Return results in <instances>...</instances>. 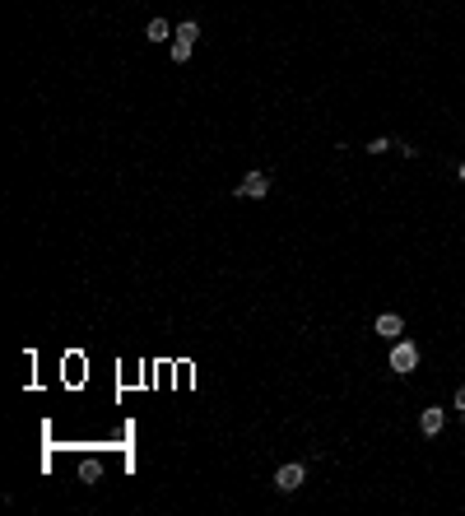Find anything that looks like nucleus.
<instances>
[{"mask_svg":"<svg viewBox=\"0 0 465 516\" xmlns=\"http://www.w3.org/2000/svg\"><path fill=\"white\" fill-rule=\"evenodd\" d=\"M419 367V344H409V340H396L391 344V372H414Z\"/></svg>","mask_w":465,"mask_h":516,"instance_id":"nucleus-1","label":"nucleus"},{"mask_svg":"<svg viewBox=\"0 0 465 516\" xmlns=\"http://www.w3.org/2000/svg\"><path fill=\"white\" fill-rule=\"evenodd\" d=\"M232 191L242 195V200H261V195H270V172H247Z\"/></svg>","mask_w":465,"mask_h":516,"instance_id":"nucleus-2","label":"nucleus"},{"mask_svg":"<svg viewBox=\"0 0 465 516\" xmlns=\"http://www.w3.org/2000/svg\"><path fill=\"white\" fill-rule=\"evenodd\" d=\"M303 479H307V470H303L298 460H289V465H279V470H274V488H279V493H298V488H303Z\"/></svg>","mask_w":465,"mask_h":516,"instance_id":"nucleus-3","label":"nucleus"},{"mask_svg":"<svg viewBox=\"0 0 465 516\" xmlns=\"http://www.w3.org/2000/svg\"><path fill=\"white\" fill-rule=\"evenodd\" d=\"M442 428H446V414H442V409H437V405L419 414V433H424V438H437Z\"/></svg>","mask_w":465,"mask_h":516,"instance_id":"nucleus-4","label":"nucleus"},{"mask_svg":"<svg viewBox=\"0 0 465 516\" xmlns=\"http://www.w3.org/2000/svg\"><path fill=\"white\" fill-rule=\"evenodd\" d=\"M377 335H387V340H400V335H405V321H400L396 312H382V316H377Z\"/></svg>","mask_w":465,"mask_h":516,"instance_id":"nucleus-5","label":"nucleus"},{"mask_svg":"<svg viewBox=\"0 0 465 516\" xmlns=\"http://www.w3.org/2000/svg\"><path fill=\"white\" fill-rule=\"evenodd\" d=\"M79 479H84V484H98V479H102V460L84 456V460H79Z\"/></svg>","mask_w":465,"mask_h":516,"instance_id":"nucleus-6","label":"nucleus"},{"mask_svg":"<svg viewBox=\"0 0 465 516\" xmlns=\"http://www.w3.org/2000/svg\"><path fill=\"white\" fill-rule=\"evenodd\" d=\"M195 38H200V23H195V19L177 23V42H191V47H195Z\"/></svg>","mask_w":465,"mask_h":516,"instance_id":"nucleus-7","label":"nucleus"},{"mask_svg":"<svg viewBox=\"0 0 465 516\" xmlns=\"http://www.w3.org/2000/svg\"><path fill=\"white\" fill-rule=\"evenodd\" d=\"M144 33H149V42H163L173 28H168V19H149V28H144Z\"/></svg>","mask_w":465,"mask_h":516,"instance_id":"nucleus-8","label":"nucleus"},{"mask_svg":"<svg viewBox=\"0 0 465 516\" xmlns=\"http://www.w3.org/2000/svg\"><path fill=\"white\" fill-rule=\"evenodd\" d=\"M182 61H191V42H173V65H182Z\"/></svg>","mask_w":465,"mask_h":516,"instance_id":"nucleus-9","label":"nucleus"},{"mask_svg":"<svg viewBox=\"0 0 465 516\" xmlns=\"http://www.w3.org/2000/svg\"><path fill=\"white\" fill-rule=\"evenodd\" d=\"M456 409H461V423H465V386L456 391Z\"/></svg>","mask_w":465,"mask_h":516,"instance_id":"nucleus-10","label":"nucleus"},{"mask_svg":"<svg viewBox=\"0 0 465 516\" xmlns=\"http://www.w3.org/2000/svg\"><path fill=\"white\" fill-rule=\"evenodd\" d=\"M461 182H465V163H461Z\"/></svg>","mask_w":465,"mask_h":516,"instance_id":"nucleus-11","label":"nucleus"}]
</instances>
